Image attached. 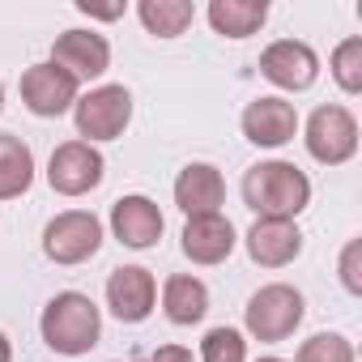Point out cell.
Here are the masks:
<instances>
[{
  "label": "cell",
  "instance_id": "6da1fadb",
  "mask_svg": "<svg viewBox=\"0 0 362 362\" xmlns=\"http://www.w3.org/2000/svg\"><path fill=\"white\" fill-rule=\"evenodd\" d=\"M239 192H243V205L256 218H290L294 222L311 205V179L294 162L269 158V162H256V166L243 170Z\"/></svg>",
  "mask_w": 362,
  "mask_h": 362
},
{
  "label": "cell",
  "instance_id": "7a4b0ae2",
  "mask_svg": "<svg viewBox=\"0 0 362 362\" xmlns=\"http://www.w3.org/2000/svg\"><path fill=\"white\" fill-rule=\"evenodd\" d=\"M43 345L60 358H86L103 341V307L81 290H60L39 315Z\"/></svg>",
  "mask_w": 362,
  "mask_h": 362
},
{
  "label": "cell",
  "instance_id": "3957f363",
  "mask_svg": "<svg viewBox=\"0 0 362 362\" xmlns=\"http://www.w3.org/2000/svg\"><path fill=\"white\" fill-rule=\"evenodd\" d=\"M303 315H307L303 290L290 286V281H269V286H260V290L247 298V307H243V328H247L252 341L277 345V341H286V337L298 332Z\"/></svg>",
  "mask_w": 362,
  "mask_h": 362
},
{
  "label": "cell",
  "instance_id": "277c9868",
  "mask_svg": "<svg viewBox=\"0 0 362 362\" xmlns=\"http://www.w3.org/2000/svg\"><path fill=\"white\" fill-rule=\"evenodd\" d=\"M73 124H77V141H90V145L119 141L132 124V90L119 81H103L86 90L73 107Z\"/></svg>",
  "mask_w": 362,
  "mask_h": 362
},
{
  "label": "cell",
  "instance_id": "5b68a950",
  "mask_svg": "<svg viewBox=\"0 0 362 362\" xmlns=\"http://www.w3.org/2000/svg\"><path fill=\"white\" fill-rule=\"evenodd\" d=\"M103 252V218L90 209H64L43 226V256L52 264L77 269Z\"/></svg>",
  "mask_w": 362,
  "mask_h": 362
},
{
  "label": "cell",
  "instance_id": "8992f818",
  "mask_svg": "<svg viewBox=\"0 0 362 362\" xmlns=\"http://www.w3.org/2000/svg\"><path fill=\"white\" fill-rule=\"evenodd\" d=\"M303 128V145L307 153L320 162V166H345L354 153H358V119L349 107L341 103H324L307 115Z\"/></svg>",
  "mask_w": 362,
  "mask_h": 362
},
{
  "label": "cell",
  "instance_id": "52a82bcc",
  "mask_svg": "<svg viewBox=\"0 0 362 362\" xmlns=\"http://www.w3.org/2000/svg\"><path fill=\"white\" fill-rule=\"evenodd\" d=\"M103 175H107L103 149L90 145V141H77V136L56 145L52 158H47V184L60 197H90L103 184Z\"/></svg>",
  "mask_w": 362,
  "mask_h": 362
},
{
  "label": "cell",
  "instance_id": "ba28073f",
  "mask_svg": "<svg viewBox=\"0 0 362 362\" xmlns=\"http://www.w3.org/2000/svg\"><path fill=\"white\" fill-rule=\"evenodd\" d=\"M18 94H22V103H26L30 115H39V119H60V115H69V111L77 107V98H81V81L69 77L60 64L39 60V64H30V69L22 73Z\"/></svg>",
  "mask_w": 362,
  "mask_h": 362
},
{
  "label": "cell",
  "instance_id": "9c48e42d",
  "mask_svg": "<svg viewBox=\"0 0 362 362\" xmlns=\"http://www.w3.org/2000/svg\"><path fill=\"white\" fill-rule=\"evenodd\" d=\"M260 77L286 94H303L315 86L320 77V56L311 43L303 39H273L264 52H260Z\"/></svg>",
  "mask_w": 362,
  "mask_h": 362
},
{
  "label": "cell",
  "instance_id": "30bf717a",
  "mask_svg": "<svg viewBox=\"0 0 362 362\" xmlns=\"http://www.w3.org/2000/svg\"><path fill=\"white\" fill-rule=\"evenodd\" d=\"M47 60L60 64V69H64L69 77H77L81 86H90V81H98V77L111 69V43H107V35H98L94 26H90V30H86V26H73V30H60V35H56Z\"/></svg>",
  "mask_w": 362,
  "mask_h": 362
},
{
  "label": "cell",
  "instance_id": "8fae6325",
  "mask_svg": "<svg viewBox=\"0 0 362 362\" xmlns=\"http://www.w3.org/2000/svg\"><path fill=\"white\" fill-rule=\"evenodd\" d=\"M239 128L256 149H281V145H290L298 136V111L281 94H260V98H252L243 107Z\"/></svg>",
  "mask_w": 362,
  "mask_h": 362
},
{
  "label": "cell",
  "instance_id": "7c38bea8",
  "mask_svg": "<svg viewBox=\"0 0 362 362\" xmlns=\"http://www.w3.org/2000/svg\"><path fill=\"white\" fill-rule=\"evenodd\" d=\"M107 307L119 324H145L158 307V277L145 264H119L107 277Z\"/></svg>",
  "mask_w": 362,
  "mask_h": 362
},
{
  "label": "cell",
  "instance_id": "4fadbf2b",
  "mask_svg": "<svg viewBox=\"0 0 362 362\" xmlns=\"http://www.w3.org/2000/svg\"><path fill=\"white\" fill-rule=\"evenodd\" d=\"M162 230H166V218H162L158 201H149L145 192H128V197H119L111 205V235L124 247L149 252V247H158Z\"/></svg>",
  "mask_w": 362,
  "mask_h": 362
},
{
  "label": "cell",
  "instance_id": "5bb4252c",
  "mask_svg": "<svg viewBox=\"0 0 362 362\" xmlns=\"http://www.w3.org/2000/svg\"><path fill=\"white\" fill-rule=\"evenodd\" d=\"M243 247L252 264L260 269H286L303 256V230L290 218H256L252 230L243 235Z\"/></svg>",
  "mask_w": 362,
  "mask_h": 362
},
{
  "label": "cell",
  "instance_id": "9a60e30c",
  "mask_svg": "<svg viewBox=\"0 0 362 362\" xmlns=\"http://www.w3.org/2000/svg\"><path fill=\"white\" fill-rule=\"evenodd\" d=\"M175 205L184 209V218H205V214H222L226 205V179L214 162H188L184 170L175 175L170 188Z\"/></svg>",
  "mask_w": 362,
  "mask_h": 362
},
{
  "label": "cell",
  "instance_id": "2e32d148",
  "mask_svg": "<svg viewBox=\"0 0 362 362\" xmlns=\"http://www.w3.org/2000/svg\"><path fill=\"white\" fill-rule=\"evenodd\" d=\"M239 235H235V222L226 214H205V218H188L184 222V235H179V247L184 256L201 269H214V264H226L230 252H235Z\"/></svg>",
  "mask_w": 362,
  "mask_h": 362
},
{
  "label": "cell",
  "instance_id": "e0dca14e",
  "mask_svg": "<svg viewBox=\"0 0 362 362\" xmlns=\"http://www.w3.org/2000/svg\"><path fill=\"white\" fill-rule=\"evenodd\" d=\"M158 303H162V315L179 328H192L209 315V286L192 273H175L162 281L158 290Z\"/></svg>",
  "mask_w": 362,
  "mask_h": 362
},
{
  "label": "cell",
  "instance_id": "ac0fdd59",
  "mask_svg": "<svg viewBox=\"0 0 362 362\" xmlns=\"http://www.w3.org/2000/svg\"><path fill=\"white\" fill-rule=\"evenodd\" d=\"M205 18L222 39H252L269 22V0H209Z\"/></svg>",
  "mask_w": 362,
  "mask_h": 362
},
{
  "label": "cell",
  "instance_id": "d6986e66",
  "mask_svg": "<svg viewBox=\"0 0 362 362\" xmlns=\"http://www.w3.org/2000/svg\"><path fill=\"white\" fill-rule=\"evenodd\" d=\"M35 184V149L18 132H0V201H18Z\"/></svg>",
  "mask_w": 362,
  "mask_h": 362
},
{
  "label": "cell",
  "instance_id": "ffe728a7",
  "mask_svg": "<svg viewBox=\"0 0 362 362\" xmlns=\"http://www.w3.org/2000/svg\"><path fill=\"white\" fill-rule=\"evenodd\" d=\"M136 18L153 39H179L197 22V5L192 0H141Z\"/></svg>",
  "mask_w": 362,
  "mask_h": 362
},
{
  "label": "cell",
  "instance_id": "44dd1931",
  "mask_svg": "<svg viewBox=\"0 0 362 362\" xmlns=\"http://www.w3.org/2000/svg\"><path fill=\"white\" fill-rule=\"evenodd\" d=\"M328 73H332V81L341 86V94H362V35H349V39H341L337 47H332V56H328Z\"/></svg>",
  "mask_w": 362,
  "mask_h": 362
},
{
  "label": "cell",
  "instance_id": "7402d4cb",
  "mask_svg": "<svg viewBox=\"0 0 362 362\" xmlns=\"http://www.w3.org/2000/svg\"><path fill=\"white\" fill-rule=\"evenodd\" d=\"M197 362H247V337L230 324H218L201 337Z\"/></svg>",
  "mask_w": 362,
  "mask_h": 362
},
{
  "label": "cell",
  "instance_id": "603a6c76",
  "mask_svg": "<svg viewBox=\"0 0 362 362\" xmlns=\"http://www.w3.org/2000/svg\"><path fill=\"white\" fill-rule=\"evenodd\" d=\"M294 362H358V349L345 332H315L298 345Z\"/></svg>",
  "mask_w": 362,
  "mask_h": 362
},
{
  "label": "cell",
  "instance_id": "cb8c5ba5",
  "mask_svg": "<svg viewBox=\"0 0 362 362\" xmlns=\"http://www.w3.org/2000/svg\"><path fill=\"white\" fill-rule=\"evenodd\" d=\"M337 273H341V286L358 298V294H362V239H349V243L341 247Z\"/></svg>",
  "mask_w": 362,
  "mask_h": 362
},
{
  "label": "cell",
  "instance_id": "d4e9b609",
  "mask_svg": "<svg viewBox=\"0 0 362 362\" xmlns=\"http://www.w3.org/2000/svg\"><path fill=\"white\" fill-rule=\"evenodd\" d=\"M77 13H86L90 22H119L128 13L124 0H115V5H94V0H77Z\"/></svg>",
  "mask_w": 362,
  "mask_h": 362
},
{
  "label": "cell",
  "instance_id": "484cf974",
  "mask_svg": "<svg viewBox=\"0 0 362 362\" xmlns=\"http://www.w3.org/2000/svg\"><path fill=\"white\" fill-rule=\"evenodd\" d=\"M145 362H197V354L188 345H158Z\"/></svg>",
  "mask_w": 362,
  "mask_h": 362
},
{
  "label": "cell",
  "instance_id": "4316f807",
  "mask_svg": "<svg viewBox=\"0 0 362 362\" xmlns=\"http://www.w3.org/2000/svg\"><path fill=\"white\" fill-rule=\"evenodd\" d=\"M0 362H13V345H9L5 332H0Z\"/></svg>",
  "mask_w": 362,
  "mask_h": 362
},
{
  "label": "cell",
  "instance_id": "83f0119b",
  "mask_svg": "<svg viewBox=\"0 0 362 362\" xmlns=\"http://www.w3.org/2000/svg\"><path fill=\"white\" fill-rule=\"evenodd\" d=\"M256 362H290V358H277V354H264V358H256Z\"/></svg>",
  "mask_w": 362,
  "mask_h": 362
},
{
  "label": "cell",
  "instance_id": "f1b7e54d",
  "mask_svg": "<svg viewBox=\"0 0 362 362\" xmlns=\"http://www.w3.org/2000/svg\"><path fill=\"white\" fill-rule=\"evenodd\" d=\"M0 111H5V81H0Z\"/></svg>",
  "mask_w": 362,
  "mask_h": 362
}]
</instances>
